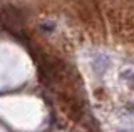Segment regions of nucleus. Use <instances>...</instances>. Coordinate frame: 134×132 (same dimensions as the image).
<instances>
[{"instance_id":"obj_1","label":"nucleus","mask_w":134,"mask_h":132,"mask_svg":"<svg viewBox=\"0 0 134 132\" xmlns=\"http://www.w3.org/2000/svg\"><path fill=\"white\" fill-rule=\"evenodd\" d=\"M131 112H132V114H134V104H132V105H131Z\"/></svg>"}]
</instances>
